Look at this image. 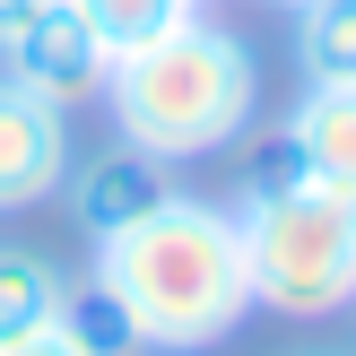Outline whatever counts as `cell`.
I'll return each mask as SVG.
<instances>
[{"instance_id": "obj_6", "label": "cell", "mask_w": 356, "mask_h": 356, "mask_svg": "<svg viewBox=\"0 0 356 356\" xmlns=\"http://www.w3.org/2000/svg\"><path fill=\"white\" fill-rule=\"evenodd\" d=\"M0 61H9L17 87H35V96L52 104H96L104 79H113V52H104V35L87 26L70 0H52V9H35L26 26L0 44Z\"/></svg>"}, {"instance_id": "obj_2", "label": "cell", "mask_w": 356, "mask_h": 356, "mask_svg": "<svg viewBox=\"0 0 356 356\" xmlns=\"http://www.w3.org/2000/svg\"><path fill=\"white\" fill-rule=\"evenodd\" d=\"M104 113H113V139L165 156V165H191V156H226L261 113V61L235 26L191 9L174 35H156L148 52L113 61L104 79Z\"/></svg>"}, {"instance_id": "obj_8", "label": "cell", "mask_w": 356, "mask_h": 356, "mask_svg": "<svg viewBox=\"0 0 356 356\" xmlns=\"http://www.w3.org/2000/svg\"><path fill=\"white\" fill-rule=\"evenodd\" d=\"M61 296H70L61 261L26 252V243H0V348L52 330V322H61Z\"/></svg>"}, {"instance_id": "obj_13", "label": "cell", "mask_w": 356, "mask_h": 356, "mask_svg": "<svg viewBox=\"0 0 356 356\" xmlns=\"http://www.w3.org/2000/svg\"><path fill=\"white\" fill-rule=\"evenodd\" d=\"M35 9H52V0H0V44H9V35H17V26H26V17H35Z\"/></svg>"}, {"instance_id": "obj_11", "label": "cell", "mask_w": 356, "mask_h": 356, "mask_svg": "<svg viewBox=\"0 0 356 356\" xmlns=\"http://www.w3.org/2000/svg\"><path fill=\"white\" fill-rule=\"evenodd\" d=\"M70 9L87 17V26L104 35V52L113 61H131V52H148L156 35H174L191 17V0H70Z\"/></svg>"}, {"instance_id": "obj_3", "label": "cell", "mask_w": 356, "mask_h": 356, "mask_svg": "<svg viewBox=\"0 0 356 356\" xmlns=\"http://www.w3.org/2000/svg\"><path fill=\"white\" fill-rule=\"evenodd\" d=\"M235 226H243V270H252V313L322 322L356 305V200L313 183L287 156V139L252 156Z\"/></svg>"}, {"instance_id": "obj_14", "label": "cell", "mask_w": 356, "mask_h": 356, "mask_svg": "<svg viewBox=\"0 0 356 356\" xmlns=\"http://www.w3.org/2000/svg\"><path fill=\"white\" fill-rule=\"evenodd\" d=\"M270 9H287V17H296V9H305V0H270Z\"/></svg>"}, {"instance_id": "obj_15", "label": "cell", "mask_w": 356, "mask_h": 356, "mask_svg": "<svg viewBox=\"0 0 356 356\" xmlns=\"http://www.w3.org/2000/svg\"><path fill=\"white\" fill-rule=\"evenodd\" d=\"M191 9H200V0H191Z\"/></svg>"}, {"instance_id": "obj_5", "label": "cell", "mask_w": 356, "mask_h": 356, "mask_svg": "<svg viewBox=\"0 0 356 356\" xmlns=\"http://www.w3.org/2000/svg\"><path fill=\"white\" fill-rule=\"evenodd\" d=\"M70 156H79L70 104L35 96V87H17L9 70H0V218H17V209H35V200H61Z\"/></svg>"}, {"instance_id": "obj_12", "label": "cell", "mask_w": 356, "mask_h": 356, "mask_svg": "<svg viewBox=\"0 0 356 356\" xmlns=\"http://www.w3.org/2000/svg\"><path fill=\"white\" fill-rule=\"evenodd\" d=\"M0 356H79V348H70V339H61V330H35V339H9V348H0Z\"/></svg>"}, {"instance_id": "obj_7", "label": "cell", "mask_w": 356, "mask_h": 356, "mask_svg": "<svg viewBox=\"0 0 356 356\" xmlns=\"http://www.w3.org/2000/svg\"><path fill=\"white\" fill-rule=\"evenodd\" d=\"M278 139H287V156L313 183H330V191L356 200V87H305L296 113L278 122Z\"/></svg>"}, {"instance_id": "obj_4", "label": "cell", "mask_w": 356, "mask_h": 356, "mask_svg": "<svg viewBox=\"0 0 356 356\" xmlns=\"http://www.w3.org/2000/svg\"><path fill=\"white\" fill-rule=\"evenodd\" d=\"M61 200H70V218H79L87 243H113V235H131L139 218H156L174 200V165L148 156V148H131V139H104V148L70 156Z\"/></svg>"}, {"instance_id": "obj_10", "label": "cell", "mask_w": 356, "mask_h": 356, "mask_svg": "<svg viewBox=\"0 0 356 356\" xmlns=\"http://www.w3.org/2000/svg\"><path fill=\"white\" fill-rule=\"evenodd\" d=\"M61 330L79 356H139V322L113 305V287L104 278H70V296H61Z\"/></svg>"}, {"instance_id": "obj_1", "label": "cell", "mask_w": 356, "mask_h": 356, "mask_svg": "<svg viewBox=\"0 0 356 356\" xmlns=\"http://www.w3.org/2000/svg\"><path fill=\"white\" fill-rule=\"evenodd\" d=\"M96 278L139 322V348H165V356H200V348L235 339L243 313H252V270H243L235 209L183 200V191L156 218H139L131 235L96 243Z\"/></svg>"}, {"instance_id": "obj_9", "label": "cell", "mask_w": 356, "mask_h": 356, "mask_svg": "<svg viewBox=\"0 0 356 356\" xmlns=\"http://www.w3.org/2000/svg\"><path fill=\"white\" fill-rule=\"evenodd\" d=\"M296 70H305V87H356V0L296 9Z\"/></svg>"}]
</instances>
